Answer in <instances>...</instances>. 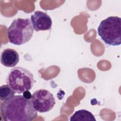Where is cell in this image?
Returning <instances> with one entry per match:
<instances>
[{"instance_id": "5b68a950", "label": "cell", "mask_w": 121, "mask_h": 121, "mask_svg": "<svg viewBox=\"0 0 121 121\" xmlns=\"http://www.w3.org/2000/svg\"><path fill=\"white\" fill-rule=\"evenodd\" d=\"M31 101L34 109L41 113L50 111L55 104L53 95L49 91L43 89L35 91L32 95Z\"/></svg>"}, {"instance_id": "ba28073f", "label": "cell", "mask_w": 121, "mask_h": 121, "mask_svg": "<svg viewBox=\"0 0 121 121\" xmlns=\"http://www.w3.org/2000/svg\"><path fill=\"white\" fill-rule=\"evenodd\" d=\"M70 121H95L94 115L85 109H81L74 112L70 117Z\"/></svg>"}, {"instance_id": "3957f363", "label": "cell", "mask_w": 121, "mask_h": 121, "mask_svg": "<svg viewBox=\"0 0 121 121\" xmlns=\"http://www.w3.org/2000/svg\"><path fill=\"white\" fill-rule=\"evenodd\" d=\"M34 28L29 18H17L13 20L7 29V34L10 43L20 45L30 40Z\"/></svg>"}, {"instance_id": "8992f818", "label": "cell", "mask_w": 121, "mask_h": 121, "mask_svg": "<svg viewBox=\"0 0 121 121\" xmlns=\"http://www.w3.org/2000/svg\"><path fill=\"white\" fill-rule=\"evenodd\" d=\"M31 21L36 32L49 30L52 28V22L51 17L41 11H35L31 16Z\"/></svg>"}, {"instance_id": "6da1fadb", "label": "cell", "mask_w": 121, "mask_h": 121, "mask_svg": "<svg viewBox=\"0 0 121 121\" xmlns=\"http://www.w3.org/2000/svg\"><path fill=\"white\" fill-rule=\"evenodd\" d=\"M0 112L5 121H32L37 116L31 99L22 95H14L3 101Z\"/></svg>"}, {"instance_id": "52a82bcc", "label": "cell", "mask_w": 121, "mask_h": 121, "mask_svg": "<svg viewBox=\"0 0 121 121\" xmlns=\"http://www.w3.org/2000/svg\"><path fill=\"white\" fill-rule=\"evenodd\" d=\"M19 60V54L14 49L7 48L3 50L1 53L0 62L5 67H14L17 64Z\"/></svg>"}, {"instance_id": "30bf717a", "label": "cell", "mask_w": 121, "mask_h": 121, "mask_svg": "<svg viewBox=\"0 0 121 121\" xmlns=\"http://www.w3.org/2000/svg\"><path fill=\"white\" fill-rule=\"evenodd\" d=\"M23 94V95L24 97H25L26 98L31 99L32 95H31V93L29 92V91H26L24 92Z\"/></svg>"}, {"instance_id": "277c9868", "label": "cell", "mask_w": 121, "mask_h": 121, "mask_svg": "<svg viewBox=\"0 0 121 121\" xmlns=\"http://www.w3.org/2000/svg\"><path fill=\"white\" fill-rule=\"evenodd\" d=\"M6 83L16 93L22 94L32 89L34 83V76L25 68L16 67L9 73Z\"/></svg>"}, {"instance_id": "7a4b0ae2", "label": "cell", "mask_w": 121, "mask_h": 121, "mask_svg": "<svg viewBox=\"0 0 121 121\" xmlns=\"http://www.w3.org/2000/svg\"><path fill=\"white\" fill-rule=\"evenodd\" d=\"M98 35L109 45L118 46L121 43V18L111 16L102 20L97 28Z\"/></svg>"}, {"instance_id": "9c48e42d", "label": "cell", "mask_w": 121, "mask_h": 121, "mask_svg": "<svg viewBox=\"0 0 121 121\" xmlns=\"http://www.w3.org/2000/svg\"><path fill=\"white\" fill-rule=\"evenodd\" d=\"M16 93L8 85H3L0 86V99L4 101L13 96Z\"/></svg>"}]
</instances>
